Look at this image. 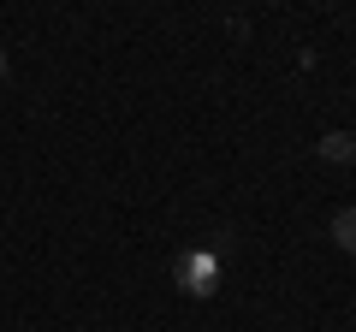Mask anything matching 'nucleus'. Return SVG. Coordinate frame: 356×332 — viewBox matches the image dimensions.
<instances>
[{
    "label": "nucleus",
    "mask_w": 356,
    "mask_h": 332,
    "mask_svg": "<svg viewBox=\"0 0 356 332\" xmlns=\"http://www.w3.org/2000/svg\"><path fill=\"white\" fill-rule=\"evenodd\" d=\"M172 279L184 297H214L220 291V249H184L172 261Z\"/></svg>",
    "instance_id": "nucleus-1"
},
{
    "label": "nucleus",
    "mask_w": 356,
    "mask_h": 332,
    "mask_svg": "<svg viewBox=\"0 0 356 332\" xmlns=\"http://www.w3.org/2000/svg\"><path fill=\"white\" fill-rule=\"evenodd\" d=\"M332 238H339V249H350V256H356V202L332 214Z\"/></svg>",
    "instance_id": "nucleus-2"
},
{
    "label": "nucleus",
    "mask_w": 356,
    "mask_h": 332,
    "mask_svg": "<svg viewBox=\"0 0 356 332\" xmlns=\"http://www.w3.org/2000/svg\"><path fill=\"white\" fill-rule=\"evenodd\" d=\"M321 160H356V137H344V131L321 137Z\"/></svg>",
    "instance_id": "nucleus-3"
},
{
    "label": "nucleus",
    "mask_w": 356,
    "mask_h": 332,
    "mask_svg": "<svg viewBox=\"0 0 356 332\" xmlns=\"http://www.w3.org/2000/svg\"><path fill=\"white\" fill-rule=\"evenodd\" d=\"M0 77H6V48H0Z\"/></svg>",
    "instance_id": "nucleus-4"
}]
</instances>
